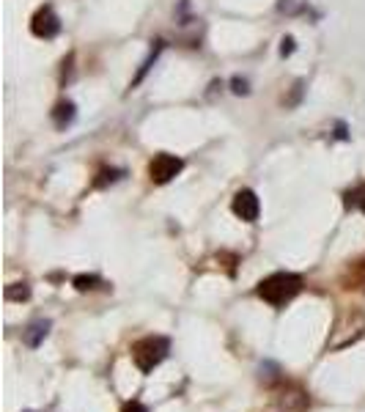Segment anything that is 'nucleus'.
<instances>
[{
	"mask_svg": "<svg viewBox=\"0 0 365 412\" xmlns=\"http://www.w3.org/2000/svg\"><path fill=\"white\" fill-rule=\"evenodd\" d=\"M181 171V160L174 157V154H159L151 160V168H149V174H151V179L156 184H165V181H171Z\"/></svg>",
	"mask_w": 365,
	"mask_h": 412,
	"instance_id": "7ed1b4c3",
	"label": "nucleus"
},
{
	"mask_svg": "<svg viewBox=\"0 0 365 412\" xmlns=\"http://www.w3.org/2000/svg\"><path fill=\"white\" fill-rule=\"evenodd\" d=\"M357 201H360V206H363V212H365V190L360 193V198H357Z\"/></svg>",
	"mask_w": 365,
	"mask_h": 412,
	"instance_id": "9d476101",
	"label": "nucleus"
},
{
	"mask_svg": "<svg viewBox=\"0 0 365 412\" xmlns=\"http://www.w3.org/2000/svg\"><path fill=\"white\" fill-rule=\"evenodd\" d=\"M28 286H22V288H6V297L9 300H28Z\"/></svg>",
	"mask_w": 365,
	"mask_h": 412,
	"instance_id": "6e6552de",
	"label": "nucleus"
},
{
	"mask_svg": "<svg viewBox=\"0 0 365 412\" xmlns=\"http://www.w3.org/2000/svg\"><path fill=\"white\" fill-rule=\"evenodd\" d=\"M168 352H171V341L168 338H162V336H146V338H140L138 343L132 346V360H135V366H138L143 374H149V371H154L156 366L168 358Z\"/></svg>",
	"mask_w": 365,
	"mask_h": 412,
	"instance_id": "f03ea898",
	"label": "nucleus"
},
{
	"mask_svg": "<svg viewBox=\"0 0 365 412\" xmlns=\"http://www.w3.org/2000/svg\"><path fill=\"white\" fill-rule=\"evenodd\" d=\"M96 283H99L96 275H80V278H74V286L80 288V291H88V288H94Z\"/></svg>",
	"mask_w": 365,
	"mask_h": 412,
	"instance_id": "0eeeda50",
	"label": "nucleus"
},
{
	"mask_svg": "<svg viewBox=\"0 0 365 412\" xmlns=\"http://www.w3.org/2000/svg\"><path fill=\"white\" fill-rule=\"evenodd\" d=\"M58 31H61V22L55 17V11H52L50 6H44V9L34 17V34L36 36L50 39V36H55Z\"/></svg>",
	"mask_w": 365,
	"mask_h": 412,
	"instance_id": "39448f33",
	"label": "nucleus"
},
{
	"mask_svg": "<svg viewBox=\"0 0 365 412\" xmlns=\"http://www.w3.org/2000/svg\"><path fill=\"white\" fill-rule=\"evenodd\" d=\"M259 209H261V204L253 190H239V193H236V198H234V212H236V217L253 223V220L259 217Z\"/></svg>",
	"mask_w": 365,
	"mask_h": 412,
	"instance_id": "20e7f679",
	"label": "nucleus"
},
{
	"mask_svg": "<svg viewBox=\"0 0 365 412\" xmlns=\"http://www.w3.org/2000/svg\"><path fill=\"white\" fill-rule=\"evenodd\" d=\"M121 412H149V410H146V407H143L140 401H129V404H126V407H124Z\"/></svg>",
	"mask_w": 365,
	"mask_h": 412,
	"instance_id": "1a4fd4ad",
	"label": "nucleus"
},
{
	"mask_svg": "<svg viewBox=\"0 0 365 412\" xmlns=\"http://www.w3.org/2000/svg\"><path fill=\"white\" fill-rule=\"evenodd\" d=\"M47 330H50V322H47V319H39V322H34L25 333H22V341H25L28 346H39L41 338L47 336Z\"/></svg>",
	"mask_w": 365,
	"mask_h": 412,
	"instance_id": "423d86ee",
	"label": "nucleus"
},
{
	"mask_svg": "<svg viewBox=\"0 0 365 412\" xmlns=\"http://www.w3.org/2000/svg\"><path fill=\"white\" fill-rule=\"evenodd\" d=\"M299 288H302V278L299 275H294V272H275V275H269L266 281L259 283V297L266 300L269 305L280 308L289 300H294L296 294H299Z\"/></svg>",
	"mask_w": 365,
	"mask_h": 412,
	"instance_id": "f257e3e1",
	"label": "nucleus"
}]
</instances>
